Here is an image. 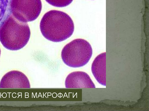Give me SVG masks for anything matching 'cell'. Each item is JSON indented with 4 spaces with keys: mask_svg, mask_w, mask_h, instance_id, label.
<instances>
[{
    "mask_svg": "<svg viewBox=\"0 0 149 111\" xmlns=\"http://www.w3.org/2000/svg\"><path fill=\"white\" fill-rule=\"evenodd\" d=\"M30 34L27 22L18 20L11 14L0 28V41L6 49L17 50L27 44Z\"/></svg>",
    "mask_w": 149,
    "mask_h": 111,
    "instance_id": "7a4b0ae2",
    "label": "cell"
},
{
    "mask_svg": "<svg viewBox=\"0 0 149 111\" xmlns=\"http://www.w3.org/2000/svg\"><path fill=\"white\" fill-rule=\"evenodd\" d=\"M93 53L91 46L83 39H75L66 45L61 52V57L64 63L74 68L86 65L91 59Z\"/></svg>",
    "mask_w": 149,
    "mask_h": 111,
    "instance_id": "3957f363",
    "label": "cell"
},
{
    "mask_svg": "<svg viewBox=\"0 0 149 111\" xmlns=\"http://www.w3.org/2000/svg\"><path fill=\"white\" fill-rule=\"evenodd\" d=\"M0 55H1V50L0 49Z\"/></svg>",
    "mask_w": 149,
    "mask_h": 111,
    "instance_id": "30bf717a",
    "label": "cell"
},
{
    "mask_svg": "<svg viewBox=\"0 0 149 111\" xmlns=\"http://www.w3.org/2000/svg\"><path fill=\"white\" fill-rule=\"evenodd\" d=\"M31 87L26 76L21 72L12 70L6 74L0 82V88H26Z\"/></svg>",
    "mask_w": 149,
    "mask_h": 111,
    "instance_id": "5b68a950",
    "label": "cell"
},
{
    "mask_svg": "<svg viewBox=\"0 0 149 111\" xmlns=\"http://www.w3.org/2000/svg\"><path fill=\"white\" fill-rule=\"evenodd\" d=\"M65 84L67 88H95L89 75L83 71H75L70 73L66 78Z\"/></svg>",
    "mask_w": 149,
    "mask_h": 111,
    "instance_id": "8992f818",
    "label": "cell"
},
{
    "mask_svg": "<svg viewBox=\"0 0 149 111\" xmlns=\"http://www.w3.org/2000/svg\"><path fill=\"white\" fill-rule=\"evenodd\" d=\"M48 3L54 6L63 7L70 4L73 0H45Z\"/></svg>",
    "mask_w": 149,
    "mask_h": 111,
    "instance_id": "9c48e42d",
    "label": "cell"
},
{
    "mask_svg": "<svg viewBox=\"0 0 149 111\" xmlns=\"http://www.w3.org/2000/svg\"><path fill=\"white\" fill-rule=\"evenodd\" d=\"M40 29L43 36L54 42H59L70 37L74 30L71 18L63 12L51 10L43 16L40 22Z\"/></svg>",
    "mask_w": 149,
    "mask_h": 111,
    "instance_id": "6da1fadb",
    "label": "cell"
},
{
    "mask_svg": "<svg viewBox=\"0 0 149 111\" xmlns=\"http://www.w3.org/2000/svg\"><path fill=\"white\" fill-rule=\"evenodd\" d=\"M10 8L12 14L16 19L27 22L38 17L42 4L41 0H11Z\"/></svg>",
    "mask_w": 149,
    "mask_h": 111,
    "instance_id": "277c9868",
    "label": "cell"
},
{
    "mask_svg": "<svg viewBox=\"0 0 149 111\" xmlns=\"http://www.w3.org/2000/svg\"><path fill=\"white\" fill-rule=\"evenodd\" d=\"M92 74L97 81L101 85L106 86V53H102L97 56L91 65Z\"/></svg>",
    "mask_w": 149,
    "mask_h": 111,
    "instance_id": "52a82bcc",
    "label": "cell"
},
{
    "mask_svg": "<svg viewBox=\"0 0 149 111\" xmlns=\"http://www.w3.org/2000/svg\"><path fill=\"white\" fill-rule=\"evenodd\" d=\"M11 0H0V28L2 25L12 14L10 8Z\"/></svg>",
    "mask_w": 149,
    "mask_h": 111,
    "instance_id": "ba28073f",
    "label": "cell"
}]
</instances>
